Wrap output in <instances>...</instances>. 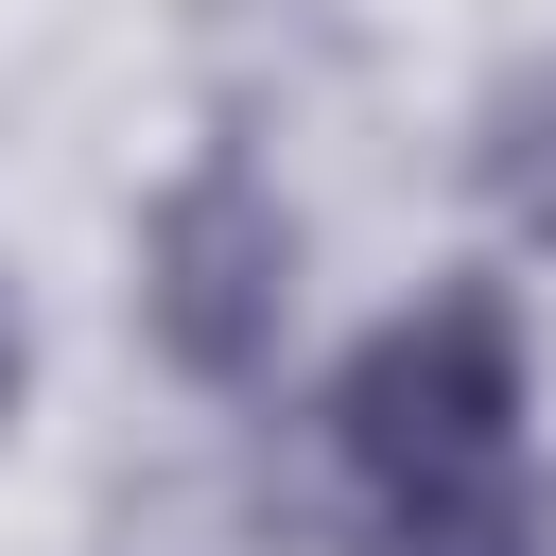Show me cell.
<instances>
[{
  "mask_svg": "<svg viewBox=\"0 0 556 556\" xmlns=\"http://www.w3.org/2000/svg\"><path fill=\"white\" fill-rule=\"evenodd\" d=\"M17 382H35V330H17V295H0V417H17Z\"/></svg>",
  "mask_w": 556,
  "mask_h": 556,
  "instance_id": "3",
  "label": "cell"
},
{
  "mask_svg": "<svg viewBox=\"0 0 556 556\" xmlns=\"http://www.w3.org/2000/svg\"><path fill=\"white\" fill-rule=\"evenodd\" d=\"M539 348L504 278H434L330 382V452L382 556H539Z\"/></svg>",
  "mask_w": 556,
  "mask_h": 556,
  "instance_id": "1",
  "label": "cell"
},
{
  "mask_svg": "<svg viewBox=\"0 0 556 556\" xmlns=\"http://www.w3.org/2000/svg\"><path fill=\"white\" fill-rule=\"evenodd\" d=\"M139 313L191 382H261L278 330H295V208L261 156H191L156 208H139Z\"/></svg>",
  "mask_w": 556,
  "mask_h": 556,
  "instance_id": "2",
  "label": "cell"
}]
</instances>
